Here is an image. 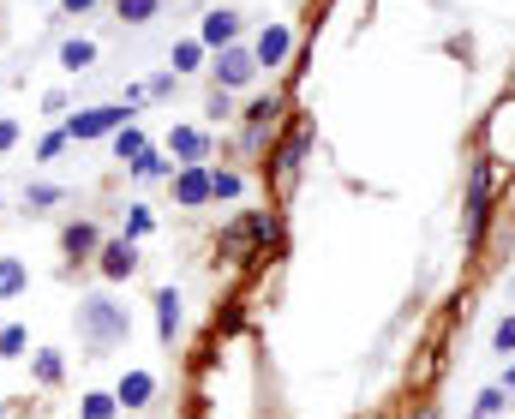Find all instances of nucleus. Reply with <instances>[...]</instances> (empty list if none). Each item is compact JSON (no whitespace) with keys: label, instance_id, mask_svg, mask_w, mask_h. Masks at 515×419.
<instances>
[{"label":"nucleus","instance_id":"obj_15","mask_svg":"<svg viewBox=\"0 0 515 419\" xmlns=\"http://www.w3.org/2000/svg\"><path fill=\"white\" fill-rule=\"evenodd\" d=\"M30 288V270H24V258H0V300H18Z\"/></svg>","mask_w":515,"mask_h":419},{"label":"nucleus","instance_id":"obj_29","mask_svg":"<svg viewBox=\"0 0 515 419\" xmlns=\"http://www.w3.org/2000/svg\"><path fill=\"white\" fill-rule=\"evenodd\" d=\"M492 348H498V354H515V318H504V324L492 330Z\"/></svg>","mask_w":515,"mask_h":419},{"label":"nucleus","instance_id":"obj_19","mask_svg":"<svg viewBox=\"0 0 515 419\" xmlns=\"http://www.w3.org/2000/svg\"><path fill=\"white\" fill-rule=\"evenodd\" d=\"M162 174H174V162H168L162 150H144V156L132 162V180H162Z\"/></svg>","mask_w":515,"mask_h":419},{"label":"nucleus","instance_id":"obj_33","mask_svg":"<svg viewBox=\"0 0 515 419\" xmlns=\"http://www.w3.org/2000/svg\"><path fill=\"white\" fill-rule=\"evenodd\" d=\"M90 6H96V0H60V12H72V18H78V12H90Z\"/></svg>","mask_w":515,"mask_h":419},{"label":"nucleus","instance_id":"obj_23","mask_svg":"<svg viewBox=\"0 0 515 419\" xmlns=\"http://www.w3.org/2000/svg\"><path fill=\"white\" fill-rule=\"evenodd\" d=\"M60 378H66L60 354H54V348H42V354H36V384H60Z\"/></svg>","mask_w":515,"mask_h":419},{"label":"nucleus","instance_id":"obj_8","mask_svg":"<svg viewBox=\"0 0 515 419\" xmlns=\"http://www.w3.org/2000/svg\"><path fill=\"white\" fill-rule=\"evenodd\" d=\"M60 252H66L72 264L96 258V252H102V234H96V222H66V228H60Z\"/></svg>","mask_w":515,"mask_h":419},{"label":"nucleus","instance_id":"obj_30","mask_svg":"<svg viewBox=\"0 0 515 419\" xmlns=\"http://www.w3.org/2000/svg\"><path fill=\"white\" fill-rule=\"evenodd\" d=\"M174 78H180V72H156L144 90H150V96H174Z\"/></svg>","mask_w":515,"mask_h":419},{"label":"nucleus","instance_id":"obj_9","mask_svg":"<svg viewBox=\"0 0 515 419\" xmlns=\"http://www.w3.org/2000/svg\"><path fill=\"white\" fill-rule=\"evenodd\" d=\"M96 264H102L108 282H126V276L138 270V246H132V240H108V246L96 252Z\"/></svg>","mask_w":515,"mask_h":419},{"label":"nucleus","instance_id":"obj_32","mask_svg":"<svg viewBox=\"0 0 515 419\" xmlns=\"http://www.w3.org/2000/svg\"><path fill=\"white\" fill-rule=\"evenodd\" d=\"M12 144H18V120H6V114H0V156H6Z\"/></svg>","mask_w":515,"mask_h":419},{"label":"nucleus","instance_id":"obj_26","mask_svg":"<svg viewBox=\"0 0 515 419\" xmlns=\"http://www.w3.org/2000/svg\"><path fill=\"white\" fill-rule=\"evenodd\" d=\"M150 228H156V216H150L144 204H132V216H126V240H144Z\"/></svg>","mask_w":515,"mask_h":419},{"label":"nucleus","instance_id":"obj_12","mask_svg":"<svg viewBox=\"0 0 515 419\" xmlns=\"http://www.w3.org/2000/svg\"><path fill=\"white\" fill-rule=\"evenodd\" d=\"M114 396H120V408H144V402L156 396V378H150V372H126Z\"/></svg>","mask_w":515,"mask_h":419},{"label":"nucleus","instance_id":"obj_25","mask_svg":"<svg viewBox=\"0 0 515 419\" xmlns=\"http://www.w3.org/2000/svg\"><path fill=\"white\" fill-rule=\"evenodd\" d=\"M210 186H216V198H240V192H246V180H240L234 168H216V180H210Z\"/></svg>","mask_w":515,"mask_h":419},{"label":"nucleus","instance_id":"obj_31","mask_svg":"<svg viewBox=\"0 0 515 419\" xmlns=\"http://www.w3.org/2000/svg\"><path fill=\"white\" fill-rule=\"evenodd\" d=\"M60 144H66V126H60V132H48V138H42V144H36V156H42V162H48V156H60Z\"/></svg>","mask_w":515,"mask_h":419},{"label":"nucleus","instance_id":"obj_10","mask_svg":"<svg viewBox=\"0 0 515 419\" xmlns=\"http://www.w3.org/2000/svg\"><path fill=\"white\" fill-rule=\"evenodd\" d=\"M288 48H294V30H288V24H264L252 54H258V66H282V60H288Z\"/></svg>","mask_w":515,"mask_h":419},{"label":"nucleus","instance_id":"obj_2","mask_svg":"<svg viewBox=\"0 0 515 419\" xmlns=\"http://www.w3.org/2000/svg\"><path fill=\"white\" fill-rule=\"evenodd\" d=\"M126 102H102V108H84V114H72L66 120V138H114L120 126H126Z\"/></svg>","mask_w":515,"mask_h":419},{"label":"nucleus","instance_id":"obj_11","mask_svg":"<svg viewBox=\"0 0 515 419\" xmlns=\"http://www.w3.org/2000/svg\"><path fill=\"white\" fill-rule=\"evenodd\" d=\"M168 156H180V168H186V162H204V156H210V138H204L198 126H174V132H168Z\"/></svg>","mask_w":515,"mask_h":419},{"label":"nucleus","instance_id":"obj_16","mask_svg":"<svg viewBox=\"0 0 515 419\" xmlns=\"http://www.w3.org/2000/svg\"><path fill=\"white\" fill-rule=\"evenodd\" d=\"M144 150H150V144H144V132H138V126H132V120H126V126H120V132H114V156H120V162H126V168H132V162H138V156H144Z\"/></svg>","mask_w":515,"mask_h":419},{"label":"nucleus","instance_id":"obj_20","mask_svg":"<svg viewBox=\"0 0 515 419\" xmlns=\"http://www.w3.org/2000/svg\"><path fill=\"white\" fill-rule=\"evenodd\" d=\"M60 198H66V186H54V180H30V186H24V204H30V210H48V204H60Z\"/></svg>","mask_w":515,"mask_h":419},{"label":"nucleus","instance_id":"obj_13","mask_svg":"<svg viewBox=\"0 0 515 419\" xmlns=\"http://www.w3.org/2000/svg\"><path fill=\"white\" fill-rule=\"evenodd\" d=\"M174 330H180V294H174V288H162V294H156V336H162V342H174Z\"/></svg>","mask_w":515,"mask_h":419},{"label":"nucleus","instance_id":"obj_6","mask_svg":"<svg viewBox=\"0 0 515 419\" xmlns=\"http://www.w3.org/2000/svg\"><path fill=\"white\" fill-rule=\"evenodd\" d=\"M282 120V96H258L252 108H246V150H264V138H270V126Z\"/></svg>","mask_w":515,"mask_h":419},{"label":"nucleus","instance_id":"obj_27","mask_svg":"<svg viewBox=\"0 0 515 419\" xmlns=\"http://www.w3.org/2000/svg\"><path fill=\"white\" fill-rule=\"evenodd\" d=\"M504 414V390H480V402H474V419H498Z\"/></svg>","mask_w":515,"mask_h":419},{"label":"nucleus","instance_id":"obj_7","mask_svg":"<svg viewBox=\"0 0 515 419\" xmlns=\"http://www.w3.org/2000/svg\"><path fill=\"white\" fill-rule=\"evenodd\" d=\"M234 36H240V12H228V6H216V12H204V24H198V42L204 48H234Z\"/></svg>","mask_w":515,"mask_h":419},{"label":"nucleus","instance_id":"obj_35","mask_svg":"<svg viewBox=\"0 0 515 419\" xmlns=\"http://www.w3.org/2000/svg\"><path fill=\"white\" fill-rule=\"evenodd\" d=\"M0 210H6V198H0Z\"/></svg>","mask_w":515,"mask_h":419},{"label":"nucleus","instance_id":"obj_14","mask_svg":"<svg viewBox=\"0 0 515 419\" xmlns=\"http://www.w3.org/2000/svg\"><path fill=\"white\" fill-rule=\"evenodd\" d=\"M60 66H66V72H84V66H96V42H84V36H66V42H60Z\"/></svg>","mask_w":515,"mask_h":419},{"label":"nucleus","instance_id":"obj_5","mask_svg":"<svg viewBox=\"0 0 515 419\" xmlns=\"http://www.w3.org/2000/svg\"><path fill=\"white\" fill-rule=\"evenodd\" d=\"M210 72H216V84H222V90H246V84L258 78V54L234 42V48H222V54H216V66H210Z\"/></svg>","mask_w":515,"mask_h":419},{"label":"nucleus","instance_id":"obj_4","mask_svg":"<svg viewBox=\"0 0 515 419\" xmlns=\"http://www.w3.org/2000/svg\"><path fill=\"white\" fill-rule=\"evenodd\" d=\"M210 180H216V168L186 162V168L174 174V204H180V210H204V204L216 198V186H210Z\"/></svg>","mask_w":515,"mask_h":419},{"label":"nucleus","instance_id":"obj_24","mask_svg":"<svg viewBox=\"0 0 515 419\" xmlns=\"http://www.w3.org/2000/svg\"><path fill=\"white\" fill-rule=\"evenodd\" d=\"M24 348H30V336H24L18 324H0V360H18Z\"/></svg>","mask_w":515,"mask_h":419},{"label":"nucleus","instance_id":"obj_28","mask_svg":"<svg viewBox=\"0 0 515 419\" xmlns=\"http://www.w3.org/2000/svg\"><path fill=\"white\" fill-rule=\"evenodd\" d=\"M204 108H210V120H228V114H234V90H222V84H216Z\"/></svg>","mask_w":515,"mask_h":419},{"label":"nucleus","instance_id":"obj_18","mask_svg":"<svg viewBox=\"0 0 515 419\" xmlns=\"http://www.w3.org/2000/svg\"><path fill=\"white\" fill-rule=\"evenodd\" d=\"M306 144H312V132H294V138L282 144V156H276V174H294V168L306 162Z\"/></svg>","mask_w":515,"mask_h":419},{"label":"nucleus","instance_id":"obj_17","mask_svg":"<svg viewBox=\"0 0 515 419\" xmlns=\"http://www.w3.org/2000/svg\"><path fill=\"white\" fill-rule=\"evenodd\" d=\"M162 12V0H114V18L120 24H150Z\"/></svg>","mask_w":515,"mask_h":419},{"label":"nucleus","instance_id":"obj_34","mask_svg":"<svg viewBox=\"0 0 515 419\" xmlns=\"http://www.w3.org/2000/svg\"><path fill=\"white\" fill-rule=\"evenodd\" d=\"M504 390H515V366H510V372H504Z\"/></svg>","mask_w":515,"mask_h":419},{"label":"nucleus","instance_id":"obj_1","mask_svg":"<svg viewBox=\"0 0 515 419\" xmlns=\"http://www.w3.org/2000/svg\"><path fill=\"white\" fill-rule=\"evenodd\" d=\"M78 336H84L90 354H108V348H120V342L132 336V318H126V306H114L108 294H84V300H78Z\"/></svg>","mask_w":515,"mask_h":419},{"label":"nucleus","instance_id":"obj_22","mask_svg":"<svg viewBox=\"0 0 515 419\" xmlns=\"http://www.w3.org/2000/svg\"><path fill=\"white\" fill-rule=\"evenodd\" d=\"M114 414H120V396H102V390L84 396V408H78V419H114Z\"/></svg>","mask_w":515,"mask_h":419},{"label":"nucleus","instance_id":"obj_3","mask_svg":"<svg viewBox=\"0 0 515 419\" xmlns=\"http://www.w3.org/2000/svg\"><path fill=\"white\" fill-rule=\"evenodd\" d=\"M486 216H492V162H474V174H468V246H480Z\"/></svg>","mask_w":515,"mask_h":419},{"label":"nucleus","instance_id":"obj_21","mask_svg":"<svg viewBox=\"0 0 515 419\" xmlns=\"http://www.w3.org/2000/svg\"><path fill=\"white\" fill-rule=\"evenodd\" d=\"M168 60H174V72H198V60H204V42H198V36H192V42H174V54H168Z\"/></svg>","mask_w":515,"mask_h":419}]
</instances>
